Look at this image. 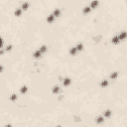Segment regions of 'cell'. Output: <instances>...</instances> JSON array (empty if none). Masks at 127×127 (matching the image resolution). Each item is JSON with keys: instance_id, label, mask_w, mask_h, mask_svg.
Here are the masks:
<instances>
[]
</instances>
